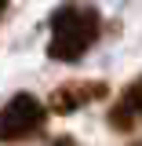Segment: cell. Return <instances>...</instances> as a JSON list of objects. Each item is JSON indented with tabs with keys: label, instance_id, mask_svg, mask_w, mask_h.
Wrapping results in <instances>:
<instances>
[{
	"label": "cell",
	"instance_id": "5",
	"mask_svg": "<svg viewBox=\"0 0 142 146\" xmlns=\"http://www.w3.org/2000/svg\"><path fill=\"white\" fill-rule=\"evenodd\" d=\"M51 146H80V143H77V139H73V135H58V139H55Z\"/></svg>",
	"mask_w": 142,
	"mask_h": 146
},
{
	"label": "cell",
	"instance_id": "1",
	"mask_svg": "<svg viewBox=\"0 0 142 146\" xmlns=\"http://www.w3.org/2000/svg\"><path fill=\"white\" fill-rule=\"evenodd\" d=\"M102 33V15L91 4H62L51 15V40H48V55L55 62H80L84 51Z\"/></svg>",
	"mask_w": 142,
	"mask_h": 146
},
{
	"label": "cell",
	"instance_id": "7",
	"mask_svg": "<svg viewBox=\"0 0 142 146\" xmlns=\"http://www.w3.org/2000/svg\"><path fill=\"white\" fill-rule=\"evenodd\" d=\"M131 146H142V139H139V143H131Z\"/></svg>",
	"mask_w": 142,
	"mask_h": 146
},
{
	"label": "cell",
	"instance_id": "6",
	"mask_svg": "<svg viewBox=\"0 0 142 146\" xmlns=\"http://www.w3.org/2000/svg\"><path fill=\"white\" fill-rule=\"evenodd\" d=\"M7 4H11V0H0V15H4V11H7Z\"/></svg>",
	"mask_w": 142,
	"mask_h": 146
},
{
	"label": "cell",
	"instance_id": "3",
	"mask_svg": "<svg viewBox=\"0 0 142 146\" xmlns=\"http://www.w3.org/2000/svg\"><path fill=\"white\" fill-rule=\"evenodd\" d=\"M109 88L106 80H69V84H62V88L51 91V99H48V110L51 113H77V110H84L88 102H98V99H106Z\"/></svg>",
	"mask_w": 142,
	"mask_h": 146
},
{
	"label": "cell",
	"instance_id": "2",
	"mask_svg": "<svg viewBox=\"0 0 142 146\" xmlns=\"http://www.w3.org/2000/svg\"><path fill=\"white\" fill-rule=\"evenodd\" d=\"M48 113L51 110L44 106L36 95H29V91L11 95L4 102V110H0V143H26L29 135H36L44 128Z\"/></svg>",
	"mask_w": 142,
	"mask_h": 146
},
{
	"label": "cell",
	"instance_id": "4",
	"mask_svg": "<svg viewBox=\"0 0 142 146\" xmlns=\"http://www.w3.org/2000/svg\"><path fill=\"white\" fill-rule=\"evenodd\" d=\"M109 128L113 131H135L142 128V77H135L109 110Z\"/></svg>",
	"mask_w": 142,
	"mask_h": 146
}]
</instances>
